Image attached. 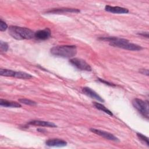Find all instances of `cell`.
<instances>
[{"label":"cell","instance_id":"6da1fadb","mask_svg":"<svg viewBox=\"0 0 149 149\" xmlns=\"http://www.w3.org/2000/svg\"><path fill=\"white\" fill-rule=\"evenodd\" d=\"M101 40L108 41L109 44L115 47H118L130 51H140L143 49L142 47L136 44L131 43L126 39L118 37H102Z\"/></svg>","mask_w":149,"mask_h":149},{"label":"cell","instance_id":"44dd1931","mask_svg":"<svg viewBox=\"0 0 149 149\" xmlns=\"http://www.w3.org/2000/svg\"><path fill=\"white\" fill-rule=\"evenodd\" d=\"M139 72L141 73H142L143 74H146L147 76H148V69H140V70Z\"/></svg>","mask_w":149,"mask_h":149},{"label":"cell","instance_id":"ac0fdd59","mask_svg":"<svg viewBox=\"0 0 149 149\" xmlns=\"http://www.w3.org/2000/svg\"><path fill=\"white\" fill-rule=\"evenodd\" d=\"M137 136L141 141H143L144 143H145L147 146H149V142H148V137H147L144 135H143L141 133H137Z\"/></svg>","mask_w":149,"mask_h":149},{"label":"cell","instance_id":"e0dca14e","mask_svg":"<svg viewBox=\"0 0 149 149\" xmlns=\"http://www.w3.org/2000/svg\"><path fill=\"white\" fill-rule=\"evenodd\" d=\"M19 101L20 103L26 104V105H36L37 104V103L32 100L27 99V98H20L19 99Z\"/></svg>","mask_w":149,"mask_h":149},{"label":"cell","instance_id":"9c48e42d","mask_svg":"<svg viewBox=\"0 0 149 149\" xmlns=\"http://www.w3.org/2000/svg\"><path fill=\"white\" fill-rule=\"evenodd\" d=\"M45 144L49 147H64L66 146L67 142L59 139H52L46 141Z\"/></svg>","mask_w":149,"mask_h":149},{"label":"cell","instance_id":"ffe728a7","mask_svg":"<svg viewBox=\"0 0 149 149\" xmlns=\"http://www.w3.org/2000/svg\"><path fill=\"white\" fill-rule=\"evenodd\" d=\"M8 28V26L5 22H4L3 20H0V30L1 31H5Z\"/></svg>","mask_w":149,"mask_h":149},{"label":"cell","instance_id":"277c9868","mask_svg":"<svg viewBox=\"0 0 149 149\" xmlns=\"http://www.w3.org/2000/svg\"><path fill=\"white\" fill-rule=\"evenodd\" d=\"M134 108L144 118L148 119L149 105L147 101H143L139 98H135L132 101Z\"/></svg>","mask_w":149,"mask_h":149},{"label":"cell","instance_id":"7402d4cb","mask_svg":"<svg viewBox=\"0 0 149 149\" xmlns=\"http://www.w3.org/2000/svg\"><path fill=\"white\" fill-rule=\"evenodd\" d=\"M98 80H99V81H100L101 82H102V83H105V84H107V85H108V86H115L114 84H112V83H109V82L105 81V80H101V79H98Z\"/></svg>","mask_w":149,"mask_h":149},{"label":"cell","instance_id":"d6986e66","mask_svg":"<svg viewBox=\"0 0 149 149\" xmlns=\"http://www.w3.org/2000/svg\"><path fill=\"white\" fill-rule=\"evenodd\" d=\"M8 49V45L7 44V43L3 42V41H1L0 43V50L1 52H6L7 51Z\"/></svg>","mask_w":149,"mask_h":149},{"label":"cell","instance_id":"5bb4252c","mask_svg":"<svg viewBox=\"0 0 149 149\" xmlns=\"http://www.w3.org/2000/svg\"><path fill=\"white\" fill-rule=\"evenodd\" d=\"M65 12H79L80 10L77 9H69V8H63V9H55L52 10L47 12V13H60Z\"/></svg>","mask_w":149,"mask_h":149},{"label":"cell","instance_id":"ba28073f","mask_svg":"<svg viewBox=\"0 0 149 149\" xmlns=\"http://www.w3.org/2000/svg\"><path fill=\"white\" fill-rule=\"evenodd\" d=\"M51 36V31L49 29H45L36 31L34 33V37L38 40H45L48 39Z\"/></svg>","mask_w":149,"mask_h":149},{"label":"cell","instance_id":"5b68a950","mask_svg":"<svg viewBox=\"0 0 149 149\" xmlns=\"http://www.w3.org/2000/svg\"><path fill=\"white\" fill-rule=\"evenodd\" d=\"M70 63L74 67L81 70L91 71V66L83 59L80 58H73L70 59Z\"/></svg>","mask_w":149,"mask_h":149},{"label":"cell","instance_id":"2e32d148","mask_svg":"<svg viewBox=\"0 0 149 149\" xmlns=\"http://www.w3.org/2000/svg\"><path fill=\"white\" fill-rule=\"evenodd\" d=\"M15 77L23 79H29L32 77V76L29 73L23 72H16Z\"/></svg>","mask_w":149,"mask_h":149},{"label":"cell","instance_id":"30bf717a","mask_svg":"<svg viewBox=\"0 0 149 149\" xmlns=\"http://www.w3.org/2000/svg\"><path fill=\"white\" fill-rule=\"evenodd\" d=\"M105 9L109 12L113 13H127L129 12V10L127 9L119 6H112L107 5L105 6Z\"/></svg>","mask_w":149,"mask_h":149},{"label":"cell","instance_id":"52a82bcc","mask_svg":"<svg viewBox=\"0 0 149 149\" xmlns=\"http://www.w3.org/2000/svg\"><path fill=\"white\" fill-rule=\"evenodd\" d=\"M82 91L84 94H86L88 97H90L91 98L95 99L100 102L104 101V100L102 99V98H101V97H100L95 91H94V90H93L91 88H90L89 87H86L83 88Z\"/></svg>","mask_w":149,"mask_h":149},{"label":"cell","instance_id":"603a6c76","mask_svg":"<svg viewBox=\"0 0 149 149\" xmlns=\"http://www.w3.org/2000/svg\"><path fill=\"white\" fill-rule=\"evenodd\" d=\"M141 36H143L144 37H146V38H148V33L147 32H143V33H140L139 34Z\"/></svg>","mask_w":149,"mask_h":149},{"label":"cell","instance_id":"8fae6325","mask_svg":"<svg viewBox=\"0 0 149 149\" xmlns=\"http://www.w3.org/2000/svg\"><path fill=\"white\" fill-rule=\"evenodd\" d=\"M29 125H34V126H42V127H55L56 125L54 123L47 121L44 120H34L30 121Z\"/></svg>","mask_w":149,"mask_h":149},{"label":"cell","instance_id":"7c38bea8","mask_svg":"<svg viewBox=\"0 0 149 149\" xmlns=\"http://www.w3.org/2000/svg\"><path fill=\"white\" fill-rule=\"evenodd\" d=\"M1 106L5 107H11V108H20L21 107V105L17 102L15 101H10L6 100L1 99L0 101Z\"/></svg>","mask_w":149,"mask_h":149},{"label":"cell","instance_id":"4fadbf2b","mask_svg":"<svg viewBox=\"0 0 149 149\" xmlns=\"http://www.w3.org/2000/svg\"><path fill=\"white\" fill-rule=\"evenodd\" d=\"M94 105L95 106V107L97 109H99V110H100V111H102V112H104L105 113L108 114L109 115H110V116H112V115H113V113H112V112H111L110 110H109L108 108H106L104 105H103L102 104H100V103H99V102H94Z\"/></svg>","mask_w":149,"mask_h":149},{"label":"cell","instance_id":"3957f363","mask_svg":"<svg viewBox=\"0 0 149 149\" xmlns=\"http://www.w3.org/2000/svg\"><path fill=\"white\" fill-rule=\"evenodd\" d=\"M9 34L16 40H30L34 37V33L31 30L18 26H12L9 28Z\"/></svg>","mask_w":149,"mask_h":149},{"label":"cell","instance_id":"9a60e30c","mask_svg":"<svg viewBox=\"0 0 149 149\" xmlns=\"http://www.w3.org/2000/svg\"><path fill=\"white\" fill-rule=\"evenodd\" d=\"M16 72L6 69H0V74L3 76L7 77H15Z\"/></svg>","mask_w":149,"mask_h":149},{"label":"cell","instance_id":"8992f818","mask_svg":"<svg viewBox=\"0 0 149 149\" xmlns=\"http://www.w3.org/2000/svg\"><path fill=\"white\" fill-rule=\"evenodd\" d=\"M90 130L91 132H93L94 133H95L97 135H99L100 136H102L109 140H112V141H119V139L116 137H115L113 134H112L109 132L103 131L101 130H99V129H96L94 128H91Z\"/></svg>","mask_w":149,"mask_h":149},{"label":"cell","instance_id":"7a4b0ae2","mask_svg":"<svg viewBox=\"0 0 149 149\" xmlns=\"http://www.w3.org/2000/svg\"><path fill=\"white\" fill-rule=\"evenodd\" d=\"M50 51L56 56L70 58L77 54V48L74 45H59L52 47Z\"/></svg>","mask_w":149,"mask_h":149}]
</instances>
